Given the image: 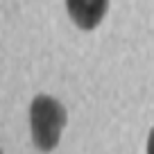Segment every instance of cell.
Returning <instances> with one entry per match:
<instances>
[{
	"label": "cell",
	"mask_w": 154,
	"mask_h": 154,
	"mask_svg": "<svg viewBox=\"0 0 154 154\" xmlns=\"http://www.w3.org/2000/svg\"><path fill=\"white\" fill-rule=\"evenodd\" d=\"M66 125V109L50 95H36L29 106L32 140L38 149L50 152L57 147Z\"/></svg>",
	"instance_id": "cell-1"
},
{
	"label": "cell",
	"mask_w": 154,
	"mask_h": 154,
	"mask_svg": "<svg viewBox=\"0 0 154 154\" xmlns=\"http://www.w3.org/2000/svg\"><path fill=\"white\" fill-rule=\"evenodd\" d=\"M109 0H66V9L72 23L82 29H93L104 18Z\"/></svg>",
	"instance_id": "cell-2"
},
{
	"label": "cell",
	"mask_w": 154,
	"mask_h": 154,
	"mask_svg": "<svg viewBox=\"0 0 154 154\" xmlns=\"http://www.w3.org/2000/svg\"><path fill=\"white\" fill-rule=\"evenodd\" d=\"M147 154H154V127H152L149 138H147Z\"/></svg>",
	"instance_id": "cell-3"
},
{
	"label": "cell",
	"mask_w": 154,
	"mask_h": 154,
	"mask_svg": "<svg viewBox=\"0 0 154 154\" xmlns=\"http://www.w3.org/2000/svg\"><path fill=\"white\" fill-rule=\"evenodd\" d=\"M0 154H2V152H0Z\"/></svg>",
	"instance_id": "cell-4"
}]
</instances>
